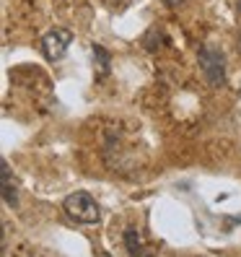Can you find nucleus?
<instances>
[{
    "label": "nucleus",
    "instance_id": "obj_4",
    "mask_svg": "<svg viewBox=\"0 0 241 257\" xmlns=\"http://www.w3.org/2000/svg\"><path fill=\"white\" fill-rule=\"evenodd\" d=\"M122 241H125V249L132 254V257H148L145 252V239L138 229H125L122 234Z\"/></svg>",
    "mask_w": 241,
    "mask_h": 257
},
{
    "label": "nucleus",
    "instance_id": "obj_8",
    "mask_svg": "<svg viewBox=\"0 0 241 257\" xmlns=\"http://www.w3.org/2000/svg\"><path fill=\"white\" fill-rule=\"evenodd\" d=\"M163 3H166V6H169V8H176V6H179V3H184V0H163Z\"/></svg>",
    "mask_w": 241,
    "mask_h": 257
},
{
    "label": "nucleus",
    "instance_id": "obj_7",
    "mask_svg": "<svg viewBox=\"0 0 241 257\" xmlns=\"http://www.w3.org/2000/svg\"><path fill=\"white\" fill-rule=\"evenodd\" d=\"M109 6H117V8H125V6H130L132 0H107Z\"/></svg>",
    "mask_w": 241,
    "mask_h": 257
},
{
    "label": "nucleus",
    "instance_id": "obj_5",
    "mask_svg": "<svg viewBox=\"0 0 241 257\" xmlns=\"http://www.w3.org/2000/svg\"><path fill=\"white\" fill-rule=\"evenodd\" d=\"M0 169H3V200L8 205H16L19 203V195H16V185H13V174H11L8 161L0 164Z\"/></svg>",
    "mask_w": 241,
    "mask_h": 257
},
{
    "label": "nucleus",
    "instance_id": "obj_1",
    "mask_svg": "<svg viewBox=\"0 0 241 257\" xmlns=\"http://www.w3.org/2000/svg\"><path fill=\"white\" fill-rule=\"evenodd\" d=\"M63 208H65L68 218H73L75 223H83V226L96 223V221H99V216H101L99 203H96L88 192H83V190L70 192L68 198H65V203H63Z\"/></svg>",
    "mask_w": 241,
    "mask_h": 257
},
{
    "label": "nucleus",
    "instance_id": "obj_2",
    "mask_svg": "<svg viewBox=\"0 0 241 257\" xmlns=\"http://www.w3.org/2000/svg\"><path fill=\"white\" fill-rule=\"evenodd\" d=\"M197 60H200V70L205 75V81L210 86H223V81H225V55L218 47H213V44H205L197 52Z\"/></svg>",
    "mask_w": 241,
    "mask_h": 257
},
{
    "label": "nucleus",
    "instance_id": "obj_6",
    "mask_svg": "<svg viewBox=\"0 0 241 257\" xmlns=\"http://www.w3.org/2000/svg\"><path fill=\"white\" fill-rule=\"evenodd\" d=\"M94 57H96L99 63H101V75H104V73L109 70V52L104 50L101 44H94Z\"/></svg>",
    "mask_w": 241,
    "mask_h": 257
},
{
    "label": "nucleus",
    "instance_id": "obj_3",
    "mask_svg": "<svg viewBox=\"0 0 241 257\" xmlns=\"http://www.w3.org/2000/svg\"><path fill=\"white\" fill-rule=\"evenodd\" d=\"M70 42H73V34L68 32V29H60V26L50 29V32L42 37V52L50 60H63L68 47H70Z\"/></svg>",
    "mask_w": 241,
    "mask_h": 257
},
{
    "label": "nucleus",
    "instance_id": "obj_9",
    "mask_svg": "<svg viewBox=\"0 0 241 257\" xmlns=\"http://www.w3.org/2000/svg\"><path fill=\"white\" fill-rule=\"evenodd\" d=\"M238 11H241V3H238Z\"/></svg>",
    "mask_w": 241,
    "mask_h": 257
}]
</instances>
